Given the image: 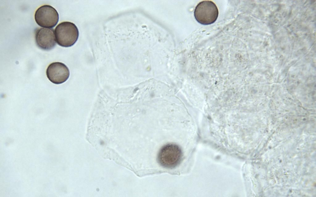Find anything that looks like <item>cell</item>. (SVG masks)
Returning a JSON list of instances; mask_svg holds the SVG:
<instances>
[{"mask_svg": "<svg viewBox=\"0 0 316 197\" xmlns=\"http://www.w3.org/2000/svg\"><path fill=\"white\" fill-rule=\"evenodd\" d=\"M182 152L177 145L169 143L160 149L157 156L159 164L164 167L173 168L179 165L181 159Z\"/></svg>", "mask_w": 316, "mask_h": 197, "instance_id": "obj_2", "label": "cell"}, {"mask_svg": "<svg viewBox=\"0 0 316 197\" xmlns=\"http://www.w3.org/2000/svg\"><path fill=\"white\" fill-rule=\"evenodd\" d=\"M48 79L52 83L59 84L65 82L68 79L70 72L68 67L64 64L59 62L50 64L46 70Z\"/></svg>", "mask_w": 316, "mask_h": 197, "instance_id": "obj_5", "label": "cell"}, {"mask_svg": "<svg viewBox=\"0 0 316 197\" xmlns=\"http://www.w3.org/2000/svg\"><path fill=\"white\" fill-rule=\"evenodd\" d=\"M35 38L37 46L43 50H50L56 45L55 35L53 29L38 28L36 30Z\"/></svg>", "mask_w": 316, "mask_h": 197, "instance_id": "obj_6", "label": "cell"}, {"mask_svg": "<svg viewBox=\"0 0 316 197\" xmlns=\"http://www.w3.org/2000/svg\"><path fill=\"white\" fill-rule=\"evenodd\" d=\"M218 15V8L215 4L210 1L199 2L196 7L194 16L197 21L201 24L210 25L216 20Z\"/></svg>", "mask_w": 316, "mask_h": 197, "instance_id": "obj_3", "label": "cell"}, {"mask_svg": "<svg viewBox=\"0 0 316 197\" xmlns=\"http://www.w3.org/2000/svg\"><path fill=\"white\" fill-rule=\"evenodd\" d=\"M55 34L57 44L60 46L66 47L73 46L76 42L79 33L74 23L69 22H64L56 26Z\"/></svg>", "mask_w": 316, "mask_h": 197, "instance_id": "obj_1", "label": "cell"}, {"mask_svg": "<svg viewBox=\"0 0 316 197\" xmlns=\"http://www.w3.org/2000/svg\"><path fill=\"white\" fill-rule=\"evenodd\" d=\"M35 19L39 26L52 28L57 23L59 18L58 12L52 6L45 5L40 7L36 11Z\"/></svg>", "mask_w": 316, "mask_h": 197, "instance_id": "obj_4", "label": "cell"}]
</instances>
